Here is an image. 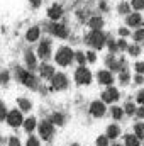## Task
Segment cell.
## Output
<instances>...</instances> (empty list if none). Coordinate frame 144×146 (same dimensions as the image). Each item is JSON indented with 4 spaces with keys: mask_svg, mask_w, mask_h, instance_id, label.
Listing matches in <instances>:
<instances>
[{
    "mask_svg": "<svg viewBox=\"0 0 144 146\" xmlns=\"http://www.w3.org/2000/svg\"><path fill=\"white\" fill-rule=\"evenodd\" d=\"M73 58H75V53H73L70 48H66V46L59 48L58 53H56V61H58V65H61V66H68L73 61Z\"/></svg>",
    "mask_w": 144,
    "mask_h": 146,
    "instance_id": "1",
    "label": "cell"
},
{
    "mask_svg": "<svg viewBox=\"0 0 144 146\" xmlns=\"http://www.w3.org/2000/svg\"><path fill=\"white\" fill-rule=\"evenodd\" d=\"M87 44H90L92 48L95 49H100L104 44H105V36L102 31H92L88 36H87Z\"/></svg>",
    "mask_w": 144,
    "mask_h": 146,
    "instance_id": "2",
    "label": "cell"
},
{
    "mask_svg": "<svg viewBox=\"0 0 144 146\" xmlns=\"http://www.w3.org/2000/svg\"><path fill=\"white\" fill-rule=\"evenodd\" d=\"M75 80L80 85H88L92 82V73H90V70H87L85 66H80L76 70V73H75Z\"/></svg>",
    "mask_w": 144,
    "mask_h": 146,
    "instance_id": "3",
    "label": "cell"
},
{
    "mask_svg": "<svg viewBox=\"0 0 144 146\" xmlns=\"http://www.w3.org/2000/svg\"><path fill=\"white\" fill-rule=\"evenodd\" d=\"M17 78H19L24 85H27V87H31V88H34V87H36V78L32 76V73L26 72V70L17 68Z\"/></svg>",
    "mask_w": 144,
    "mask_h": 146,
    "instance_id": "4",
    "label": "cell"
},
{
    "mask_svg": "<svg viewBox=\"0 0 144 146\" xmlns=\"http://www.w3.org/2000/svg\"><path fill=\"white\" fill-rule=\"evenodd\" d=\"M51 85H53V90H63L68 87V78L63 75V73H56L53 78H51Z\"/></svg>",
    "mask_w": 144,
    "mask_h": 146,
    "instance_id": "5",
    "label": "cell"
},
{
    "mask_svg": "<svg viewBox=\"0 0 144 146\" xmlns=\"http://www.w3.org/2000/svg\"><path fill=\"white\" fill-rule=\"evenodd\" d=\"M39 133H41V138H42V139H51V136H53V133H54V127H53L51 122L44 121V122H41V126H39Z\"/></svg>",
    "mask_w": 144,
    "mask_h": 146,
    "instance_id": "6",
    "label": "cell"
},
{
    "mask_svg": "<svg viewBox=\"0 0 144 146\" xmlns=\"http://www.w3.org/2000/svg\"><path fill=\"white\" fill-rule=\"evenodd\" d=\"M7 122H9V126H12V127L20 126V124H22V115H20V112H19V110H10V112L7 114Z\"/></svg>",
    "mask_w": 144,
    "mask_h": 146,
    "instance_id": "7",
    "label": "cell"
},
{
    "mask_svg": "<svg viewBox=\"0 0 144 146\" xmlns=\"http://www.w3.org/2000/svg\"><path fill=\"white\" fill-rule=\"evenodd\" d=\"M102 97H104V102H115L117 99H119V90L117 88H114V87H108L107 90L102 94Z\"/></svg>",
    "mask_w": 144,
    "mask_h": 146,
    "instance_id": "8",
    "label": "cell"
},
{
    "mask_svg": "<svg viewBox=\"0 0 144 146\" xmlns=\"http://www.w3.org/2000/svg\"><path fill=\"white\" fill-rule=\"evenodd\" d=\"M37 54H39L42 60L49 58V54H51V42H49V41H41L39 49H37Z\"/></svg>",
    "mask_w": 144,
    "mask_h": 146,
    "instance_id": "9",
    "label": "cell"
},
{
    "mask_svg": "<svg viewBox=\"0 0 144 146\" xmlns=\"http://www.w3.org/2000/svg\"><path fill=\"white\" fill-rule=\"evenodd\" d=\"M90 114L95 115V117H102V115L105 114V106H104V102H93V104L90 106Z\"/></svg>",
    "mask_w": 144,
    "mask_h": 146,
    "instance_id": "10",
    "label": "cell"
},
{
    "mask_svg": "<svg viewBox=\"0 0 144 146\" xmlns=\"http://www.w3.org/2000/svg\"><path fill=\"white\" fill-rule=\"evenodd\" d=\"M49 31H51L54 36H58V37H66V36H68L66 27H65V26H61V24H51V26H49Z\"/></svg>",
    "mask_w": 144,
    "mask_h": 146,
    "instance_id": "11",
    "label": "cell"
},
{
    "mask_svg": "<svg viewBox=\"0 0 144 146\" xmlns=\"http://www.w3.org/2000/svg\"><path fill=\"white\" fill-rule=\"evenodd\" d=\"M61 14H63V10H61L59 5H51L49 10H48V15H49V19H53V21H58V19L61 17Z\"/></svg>",
    "mask_w": 144,
    "mask_h": 146,
    "instance_id": "12",
    "label": "cell"
},
{
    "mask_svg": "<svg viewBox=\"0 0 144 146\" xmlns=\"http://www.w3.org/2000/svg\"><path fill=\"white\" fill-rule=\"evenodd\" d=\"M98 82L102 83V85H110L112 82H114V76H112V73L110 72H100L98 73Z\"/></svg>",
    "mask_w": 144,
    "mask_h": 146,
    "instance_id": "13",
    "label": "cell"
},
{
    "mask_svg": "<svg viewBox=\"0 0 144 146\" xmlns=\"http://www.w3.org/2000/svg\"><path fill=\"white\" fill-rule=\"evenodd\" d=\"M41 76H44V78H53L56 73H54V68L53 66H49V65H41Z\"/></svg>",
    "mask_w": 144,
    "mask_h": 146,
    "instance_id": "14",
    "label": "cell"
},
{
    "mask_svg": "<svg viewBox=\"0 0 144 146\" xmlns=\"http://www.w3.org/2000/svg\"><path fill=\"white\" fill-rule=\"evenodd\" d=\"M141 22H143V19H141L139 14H129V15H127V24L132 26V27H137Z\"/></svg>",
    "mask_w": 144,
    "mask_h": 146,
    "instance_id": "15",
    "label": "cell"
},
{
    "mask_svg": "<svg viewBox=\"0 0 144 146\" xmlns=\"http://www.w3.org/2000/svg\"><path fill=\"white\" fill-rule=\"evenodd\" d=\"M102 26H104V21H102L100 17H92V19H90V27H92V31H100Z\"/></svg>",
    "mask_w": 144,
    "mask_h": 146,
    "instance_id": "16",
    "label": "cell"
},
{
    "mask_svg": "<svg viewBox=\"0 0 144 146\" xmlns=\"http://www.w3.org/2000/svg\"><path fill=\"white\" fill-rule=\"evenodd\" d=\"M119 133H120V129H119L117 126H110V127L107 129V138H108V139L117 138V136H119Z\"/></svg>",
    "mask_w": 144,
    "mask_h": 146,
    "instance_id": "17",
    "label": "cell"
},
{
    "mask_svg": "<svg viewBox=\"0 0 144 146\" xmlns=\"http://www.w3.org/2000/svg\"><path fill=\"white\" fill-rule=\"evenodd\" d=\"M37 37H39V29L37 27H31L27 31V41H36Z\"/></svg>",
    "mask_w": 144,
    "mask_h": 146,
    "instance_id": "18",
    "label": "cell"
},
{
    "mask_svg": "<svg viewBox=\"0 0 144 146\" xmlns=\"http://www.w3.org/2000/svg\"><path fill=\"white\" fill-rule=\"evenodd\" d=\"M126 146H139V139L136 136H126Z\"/></svg>",
    "mask_w": 144,
    "mask_h": 146,
    "instance_id": "19",
    "label": "cell"
},
{
    "mask_svg": "<svg viewBox=\"0 0 144 146\" xmlns=\"http://www.w3.org/2000/svg\"><path fill=\"white\" fill-rule=\"evenodd\" d=\"M24 127H26V131H32L34 127H36V119H32V117H29L26 122H24Z\"/></svg>",
    "mask_w": 144,
    "mask_h": 146,
    "instance_id": "20",
    "label": "cell"
},
{
    "mask_svg": "<svg viewBox=\"0 0 144 146\" xmlns=\"http://www.w3.org/2000/svg\"><path fill=\"white\" fill-rule=\"evenodd\" d=\"M134 131H136V138H144V124H136Z\"/></svg>",
    "mask_w": 144,
    "mask_h": 146,
    "instance_id": "21",
    "label": "cell"
},
{
    "mask_svg": "<svg viewBox=\"0 0 144 146\" xmlns=\"http://www.w3.org/2000/svg\"><path fill=\"white\" fill-rule=\"evenodd\" d=\"M19 106H20V109L22 110H29L31 109V102H29L27 99H19Z\"/></svg>",
    "mask_w": 144,
    "mask_h": 146,
    "instance_id": "22",
    "label": "cell"
},
{
    "mask_svg": "<svg viewBox=\"0 0 144 146\" xmlns=\"http://www.w3.org/2000/svg\"><path fill=\"white\" fill-rule=\"evenodd\" d=\"M131 5L136 10H141V9H144V0H131Z\"/></svg>",
    "mask_w": 144,
    "mask_h": 146,
    "instance_id": "23",
    "label": "cell"
},
{
    "mask_svg": "<svg viewBox=\"0 0 144 146\" xmlns=\"http://www.w3.org/2000/svg\"><path fill=\"white\" fill-rule=\"evenodd\" d=\"M132 37H134V41H137V42H139V41H143V39H144V31H143V29H136V33L132 34Z\"/></svg>",
    "mask_w": 144,
    "mask_h": 146,
    "instance_id": "24",
    "label": "cell"
},
{
    "mask_svg": "<svg viewBox=\"0 0 144 146\" xmlns=\"http://www.w3.org/2000/svg\"><path fill=\"white\" fill-rule=\"evenodd\" d=\"M129 10H131V5H129V3L122 2V3L119 5V12H120V14H129Z\"/></svg>",
    "mask_w": 144,
    "mask_h": 146,
    "instance_id": "25",
    "label": "cell"
},
{
    "mask_svg": "<svg viewBox=\"0 0 144 146\" xmlns=\"http://www.w3.org/2000/svg\"><path fill=\"white\" fill-rule=\"evenodd\" d=\"M122 114H124V110L120 109V107H112V115H114V119H120Z\"/></svg>",
    "mask_w": 144,
    "mask_h": 146,
    "instance_id": "26",
    "label": "cell"
},
{
    "mask_svg": "<svg viewBox=\"0 0 144 146\" xmlns=\"http://www.w3.org/2000/svg\"><path fill=\"white\" fill-rule=\"evenodd\" d=\"M26 61H27V65H29V66H34V65H36L34 54H32V53H26Z\"/></svg>",
    "mask_w": 144,
    "mask_h": 146,
    "instance_id": "27",
    "label": "cell"
},
{
    "mask_svg": "<svg viewBox=\"0 0 144 146\" xmlns=\"http://www.w3.org/2000/svg\"><path fill=\"white\" fill-rule=\"evenodd\" d=\"M127 49H129V53H131L132 56H137V54L141 53V48H139V46H136V44H134V46H129Z\"/></svg>",
    "mask_w": 144,
    "mask_h": 146,
    "instance_id": "28",
    "label": "cell"
},
{
    "mask_svg": "<svg viewBox=\"0 0 144 146\" xmlns=\"http://www.w3.org/2000/svg\"><path fill=\"white\" fill-rule=\"evenodd\" d=\"M63 121H65V117L61 114H53V122L54 124H63Z\"/></svg>",
    "mask_w": 144,
    "mask_h": 146,
    "instance_id": "29",
    "label": "cell"
},
{
    "mask_svg": "<svg viewBox=\"0 0 144 146\" xmlns=\"http://www.w3.org/2000/svg\"><path fill=\"white\" fill-rule=\"evenodd\" d=\"M108 145V138L107 136H100L98 139H97V146H107Z\"/></svg>",
    "mask_w": 144,
    "mask_h": 146,
    "instance_id": "30",
    "label": "cell"
},
{
    "mask_svg": "<svg viewBox=\"0 0 144 146\" xmlns=\"http://www.w3.org/2000/svg\"><path fill=\"white\" fill-rule=\"evenodd\" d=\"M7 114H9V112H7V109H5V106H3V104L0 102V121L7 119Z\"/></svg>",
    "mask_w": 144,
    "mask_h": 146,
    "instance_id": "31",
    "label": "cell"
},
{
    "mask_svg": "<svg viewBox=\"0 0 144 146\" xmlns=\"http://www.w3.org/2000/svg\"><path fill=\"white\" fill-rule=\"evenodd\" d=\"M75 58L78 60V63H80V65H83V63H85V60H87V54H83V53H76V54H75Z\"/></svg>",
    "mask_w": 144,
    "mask_h": 146,
    "instance_id": "32",
    "label": "cell"
},
{
    "mask_svg": "<svg viewBox=\"0 0 144 146\" xmlns=\"http://www.w3.org/2000/svg\"><path fill=\"white\" fill-rule=\"evenodd\" d=\"M136 110H137V109H136V106H134V104H131V102L126 106V112H127V114H134Z\"/></svg>",
    "mask_w": 144,
    "mask_h": 146,
    "instance_id": "33",
    "label": "cell"
},
{
    "mask_svg": "<svg viewBox=\"0 0 144 146\" xmlns=\"http://www.w3.org/2000/svg\"><path fill=\"white\" fill-rule=\"evenodd\" d=\"M120 82H122V83H127V82H129V73L127 72L120 73Z\"/></svg>",
    "mask_w": 144,
    "mask_h": 146,
    "instance_id": "34",
    "label": "cell"
},
{
    "mask_svg": "<svg viewBox=\"0 0 144 146\" xmlns=\"http://www.w3.org/2000/svg\"><path fill=\"white\" fill-rule=\"evenodd\" d=\"M27 146H39L37 138H29V139H27Z\"/></svg>",
    "mask_w": 144,
    "mask_h": 146,
    "instance_id": "35",
    "label": "cell"
},
{
    "mask_svg": "<svg viewBox=\"0 0 144 146\" xmlns=\"http://www.w3.org/2000/svg\"><path fill=\"white\" fill-rule=\"evenodd\" d=\"M117 48H119V49H127L129 46H127V42H126L124 39H120V41L117 42Z\"/></svg>",
    "mask_w": 144,
    "mask_h": 146,
    "instance_id": "36",
    "label": "cell"
},
{
    "mask_svg": "<svg viewBox=\"0 0 144 146\" xmlns=\"http://www.w3.org/2000/svg\"><path fill=\"white\" fill-rule=\"evenodd\" d=\"M136 72L137 73H144V63H136Z\"/></svg>",
    "mask_w": 144,
    "mask_h": 146,
    "instance_id": "37",
    "label": "cell"
},
{
    "mask_svg": "<svg viewBox=\"0 0 144 146\" xmlns=\"http://www.w3.org/2000/svg\"><path fill=\"white\" fill-rule=\"evenodd\" d=\"M87 60H88V61H95V60H97V56H95V53H93V51H90V53H87Z\"/></svg>",
    "mask_w": 144,
    "mask_h": 146,
    "instance_id": "38",
    "label": "cell"
},
{
    "mask_svg": "<svg viewBox=\"0 0 144 146\" xmlns=\"http://www.w3.org/2000/svg\"><path fill=\"white\" fill-rule=\"evenodd\" d=\"M9 146H20V143H19V139H17V138H10Z\"/></svg>",
    "mask_w": 144,
    "mask_h": 146,
    "instance_id": "39",
    "label": "cell"
},
{
    "mask_svg": "<svg viewBox=\"0 0 144 146\" xmlns=\"http://www.w3.org/2000/svg\"><path fill=\"white\" fill-rule=\"evenodd\" d=\"M137 102H139V104H143V106H144V90H141V92L137 94Z\"/></svg>",
    "mask_w": 144,
    "mask_h": 146,
    "instance_id": "40",
    "label": "cell"
},
{
    "mask_svg": "<svg viewBox=\"0 0 144 146\" xmlns=\"http://www.w3.org/2000/svg\"><path fill=\"white\" fill-rule=\"evenodd\" d=\"M136 115H137V117H141V119H144V106L136 110Z\"/></svg>",
    "mask_w": 144,
    "mask_h": 146,
    "instance_id": "41",
    "label": "cell"
},
{
    "mask_svg": "<svg viewBox=\"0 0 144 146\" xmlns=\"http://www.w3.org/2000/svg\"><path fill=\"white\" fill-rule=\"evenodd\" d=\"M119 34H120V36H122V37H126V36H127V34H129V31H127L126 27H120V29H119Z\"/></svg>",
    "mask_w": 144,
    "mask_h": 146,
    "instance_id": "42",
    "label": "cell"
},
{
    "mask_svg": "<svg viewBox=\"0 0 144 146\" xmlns=\"http://www.w3.org/2000/svg\"><path fill=\"white\" fill-rule=\"evenodd\" d=\"M7 80H9V75H7V73L3 72V73H2V75H0V82H2V83H5Z\"/></svg>",
    "mask_w": 144,
    "mask_h": 146,
    "instance_id": "43",
    "label": "cell"
},
{
    "mask_svg": "<svg viewBox=\"0 0 144 146\" xmlns=\"http://www.w3.org/2000/svg\"><path fill=\"white\" fill-rule=\"evenodd\" d=\"M108 48H110V51H115L117 49V44L114 41H108Z\"/></svg>",
    "mask_w": 144,
    "mask_h": 146,
    "instance_id": "44",
    "label": "cell"
},
{
    "mask_svg": "<svg viewBox=\"0 0 144 146\" xmlns=\"http://www.w3.org/2000/svg\"><path fill=\"white\" fill-rule=\"evenodd\" d=\"M31 3H32V5H34V7H37V5H39V3H41V0H31Z\"/></svg>",
    "mask_w": 144,
    "mask_h": 146,
    "instance_id": "45",
    "label": "cell"
},
{
    "mask_svg": "<svg viewBox=\"0 0 144 146\" xmlns=\"http://www.w3.org/2000/svg\"><path fill=\"white\" fill-rule=\"evenodd\" d=\"M136 82H137V83H143V76H141V75H137V76H136Z\"/></svg>",
    "mask_w": 144,
    "mask_h": 146,
    "instance_id": "46",
    "label": "cell"
},
{
    "mask_svg": "<svg viewBox=\"0 0 144 146\" xmlns=\"http://www.w3.org/2000/svg\"><path fill=\"white\" fill-rule=\"evenodd\" d=\"M114 146H122V145H114Z\"/></svg>",
    "mask_w": 144,
    "mask_h": 146,
    "instance_id": "47",
    "label": "cell"
}]
</instances>
